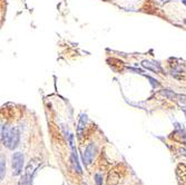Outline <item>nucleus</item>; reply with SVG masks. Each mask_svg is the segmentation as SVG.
<instances>
[{
  "label": "nucleus",
  "mask_w": 186,
  "mask_h": 185,
  "mask_svg": "<svg viewBox=\"0 0 186 185\" xmlns=\"http://www.w3.org/2000/svg\"><path fill=\"white\" fill-rule=\"evenodd\" d=\"M20 134L17 127L9 128L7 126L1 127V142L9 150H14L18 146Z\"/></svg>",
  "instance_id": "1"
},
{
  "label": "nucleus",
  "mask_w": 186,
  "mask_h": 185,
  "mask_svg": "<svg viewBox=\"0 0 186 185\" xmlns=\"http://www.w3.org/2000/svg\"><path fill=\"white\" fill-rule=\"evenodd\" d=\"M23 154L22 153H14L11 158V165H12V174L14 176L19 175L22 172V166H23Z\"/></svg>",
  "instance_id": "2"
},
{
  "label": "nucleus",
  "mask_w": 186,
  "mask_h": 185,
  "mask_svg": "<svg viewBox=\"0 0 186 185\" xmlns=\"http://www.w3.org/2000/svg\"><path fill=\"white\" fill-rule=\"evenodd\" d=\"M96 152H97V148H96V146L94 144H89L87 146L84 154H83V161H84L85 165H89L92 163V161H93L95 155H96Z\"/></svg>",
  "instance_id": "3"
},
{
  "label": "nucleus",
  "mask_w": 186,
  "mask_h": 185,
  "mask_svg": "<svg viewBox=\"0 0 186 185\" xmlns=\"http://www.w3.org/2000/svg\"><path fill=\"white\" fill-rule=\"evenodd\" d=\"M142 66L144 68H147L149 70H153L155 72H162V67L158 63H155V61H150V60H144L142 63Z\"/></svg>",
  "instance_id": "4"
},
{
  "label": "nucleus",
  "mask_w": 186,
  "mask_h": 185,
  "mask_svg": "<svg viewBox=\"0 0 186 185\" xmlns=\"http://www.w3.org/2000/svg\"><path fill=\"white\" fill-rule=\"evenodd\" d=\"M72 165H74V168L76 170V172L78 174H81V167L79 165V162H78V157H77V150H75L72 147Z\"/></svg>",
  "instance_id": "5"
},
{
  "label": "nucleus",
  "mask_w": 186,
  "mask_h": 185,
  "mask_svg": "<svg viewBox=\"0 0 186 185\" xmlns=\"http://www.w3.org/2000/svg\"><path fill=\"white\" fill-rule=\"evenodd\" d=\"M31 173H32V171H30V167H28L26 174L20 178L19 185H31V182H30V179H31Z\"/></svg>",
  "instance_id": "6"
},
{
  "label": "nucleus",
  "mask_w": 186,
  "mask_h": 185,
  "mask_svg": "<svg viewBox=\"0 0 186 185\" xmlns=\"http://www.w3.org/2000/svg\"><path fill=\"white\" fill-rule=\"evenodd\" d=\"M85 125H86V115H81L80 117V121H79V124H78V128H77V133H78V136L81 137L83 136V132L85 129Z\"/></svg>",
  "instance_id": "7"
},
{
  "label": "nucleus",
  "mask_w": 186,
  "mask_h": 185,
  "mask_svg": "<svg viewBox=\"0 0 186 185\" xmlns=\"http://www.w3.org/2000/svg\"><path fill=\"white\" fill-rule=\"evenodd\" d=\"M161 94L165 97H167L168 99H174V97L176 96V94L171 89H163V90H161Z\"/></svg>",
  "instance_id": "8"
},
{
  "label": "nucleus",
  "mask_w": 186,
  "mask_h": 185,
  "mask_svg": "<svg viewBox=\"0 0 186 185\" xmlns=\"http://www.w3.org/2000/svg\"><path fill=\"white\" fill-rule=\"evenodd\" d=\"M95 182L97 185H103V174L101 173H96L95 174Z\"/></svg>",
  "instance_id": "9"
},
{
  "label": "nucleus",
  "mask_w": 186,
  "mask_h": 185,
  "mask_svg": "<svg viewBox=\"0 0 186 185\" xmlns=\"http://www.w3.org/2000/svg\"><path fill=\"white\" fill-rule=\"evenodd\" d=\"M0 176H1V179H3L5 177V158L1 157V167H0Z\"/></svg>",
  "instance_id": "10"
},
{
  "label": "nucleus",
  "mask_w": 186,
  "mask_h": 185,
  "mask_svg": "<svg viewBox=\"0 0 186 185\" xmlns=\"http://www.w3.org/2000/svg\"><path fill=\"white\" fill-rule=\"evenodd\" d=\"M147 78L150 80V84L153 85V87H158L159 86V83H158V80H156V79L152 78V77H149V76H147Z\"/></svg>",
  "instance_id": "11"
},
{
  "label": "nucleus",
  "mask_w": 186,
  "mask_h": 185,
  "mask_svg": "<svg viewBox=\"0 0 186 185\" xmlns=\"http://www.w3.org/2000/svg\"><path fill=\"white\" fill-rule=\"evenodd\" d=\"M177 97L180 100H186V95H177Z\"/></svg>",
  "instance_id": "12"
},
{
  "label": "nucleus",
  "mask_w": 186,
  "mask_h": 185,
  "mask_svg": "<svg viewBox=\"0 0 186 185\" xmlns=\"http://www.w3.org/2000/svg\"><path fill=\"white\" fill-rule=\"evenodd\" d=\"M180 153L184 154V155H186V150L185 148H180Z\"/></svg>",
  "instance_id": "13"
},
{
  "label": "nucleus",
  "mask_w": 186,
  "mask_h": 185,
  "mask_svg": "<svg viewBox=\"0 0 186 185\" xmlns=\"http://www.w3.org/2000/svg\"><path fill=\"white\" fill-rule=\"evenodd\" d=\"M183 2H184V3L186 5V0H183Z\"/></svg>",
  "instance_id": "14"
},
{
  "label": "nucleus",
  "mask_w": 186,
  "mask_h": 185,
  "mask_svg": "<svg viewBox=\"0 0 186 185\" xmlns=\"http://www.w3.org/2000/svg\"><path fill=\"white\" fill-rule=\"evenodd\" d=\"M185 22H186V20H185Z\"/></svg>",
  "instance_id": "15"
}]
</instances>
